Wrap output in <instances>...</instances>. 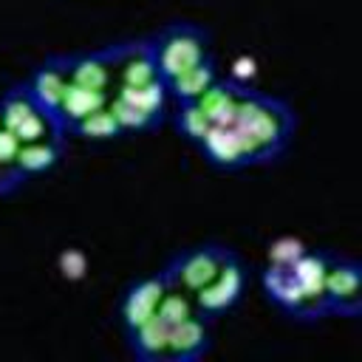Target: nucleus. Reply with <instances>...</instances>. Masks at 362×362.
Instances as JSON below:
<instances>
[{
  "mask_svg": "<svg viewBox=\"0 0 362 362\" xmlns=\"http://www.w3.org/2000/svg\"><path fill=\"white\" fill-rule=\"evenodd\" d=\"M294 124H297L294 110L283 99L266 96L249 85L232 119V127L243 139L249 164H263V161H274L277 156H283L294 133Z\"/></svg>",
  "mask_w": 362,
  "mask_h": 362,
  "instance_id": "nucleus-1",
  "label": "nucleus"
},
{
  "mask_svg": "<svg viewBox=\"0 0 362 362\" xmlns=\"http://www.w3.org/2000/svg\"><path fill=\"white\" fill-rule=\"evenodd\" d=\"M153 62L158 71V79L167 82L175 74L198 65L201 59L212 57V31L201 23L189 20H173L147 34Z\"/></svg>",
  "mask_w": 362,
  "mask_h": 362,
  "instance_id": "nucleus-2",
  "label": "nucleus"
},
{
  "mask_svg": "<svg viewBox=\"0 0 362 362\" xmlns=\"http://www.w3.org/2000/svg\"><path fill=\"white\" fill-rule=\"evenodd\" d=\"M246 286H249V269H246L243 257L232 249L226 255V260L221 263L218 274L209 283H204L201 288H195L189 294V300H192L195 311L212 322L240 303V297L246 294Z\"/></svg>",
  "mask_w": 362,
  "mask_h": 362,
  "instance_id": "nucleus-3",
  "label": "nucleus"
},
{
  "mask_svg": "<svg viewBox=\"0 0 362 362\" xmlns=\"http://www.w3.org/2000/svg\"><path fill=\"white\" fill-rule=\"evenodd\" d=\"M232 249L223 246V243H215V240H206V243H198V246H187V249H178L161 269V277L170 288H178L184 294H192L195 288H201L204 283H209L221 263L226 260Z\"/></svg>",
  "mask_w": 362,
  "mask_h": 362,
  "instance_id": "nucleus-4",
  "label": "nucleus"
},
{
  "mask_svg": "<svg viewBox=\"0 0 362 362\" xmlns=\"http://www.w3.org/2000/svg\"><path fill=\"white\" fill-rule=\"evenodd\" d=\"M362 269L354 257L331 252L328 272H325V303L328 317L356 320L362 311Z\"/></svg>",
  "mask_w": 362,
  "mask_h": 362,
  "instance_id": "nucleus-5",
  "label": "nucleus"
},
{
  "mask_svg": "<svg viewBox=\"0 0 362 362\" xmlns=\"http://www.w3.org/2000/svg\"><path fill=\"white\" fill-rule=\"evenodd\" d=\"M68 82L113 93L116 90V74L110 59V45L88 48V51H71V54H54Z\"/></svg>",
  "mask_w": 362,
  "mask_h": 362,
  "instance_id": "nucleus-6",
  "label": "nucleus"
},
{
  "mask_svg": "<svg viewBox=\"0 0 362 362\" xmlns=\"http://www.w3.org/2000/svg\"><path fill=\"white\" fill-rule=\"evenodd\" d=\"M107 45H110L116 88H139V85H150L158 79L147 37H133V40L107 42Z\"/></svg>",
  "mask_w": 362,
  "mask_h": 362,
  "instance_id": "nucleus-7",
  "label": "nucleus"
},
{
  "mask_svg": "<svg viewBox=\"0 0 362 362\" xmlns=\"http://www.w3.org/2000/svg\"><path fill=\"white\" fill-rule=\"evenodd\" d=\"M260 283L269 303H274L288 320L305 322V294L297 274L291 272V263H266Z\"/></svg>",
  "mask_w": 362,
  "mask_h": 362,
  "instance_id": "nucleus-8",
  "label": "nucleus"
},
{
  "mask_svg": "<svg viewBox=\"0 0 362 362\" xmlns=\"http://www.w3.org/2000/svg\"><path fill=\"white\" fill-rule=\"evenodd\" d=\"M164 291H167V283H164L161 272L133 280L122 291V300H119V322H122V328L124 331H133L144 320H150L156 314L158 300L164 297Z\"/></svg>",
  "mask_w": 362,
  "mask_h": 362,
  "instance_id": "nucleus-9",
  "label": "nucleus"
},
{
  "mask_svg": "<svg viewBox=\"0 0 362 362\" xmlns=\"http://www.w3.org/2000/svg\"><path fill=\"white\" fill-rule=\"evenodd\" d=\"M209 348H212L209 320H204L201 314H192V317L170 325L164 362H195V359L206 356Z\"/></svg>",
  "mask_w": 362,
  "mask_h": 362,
  "instance_id": "nucleus-10",
  "label": "nucleus"
},
{
  "mask_svg": "<svg viewBox=\"0 0 362 362\" xmlns=\"http://www.w3.org/2000/svg\"><path fill=\"white\" fill-rule=\"evenodd\" d=\"M198 150L204 153V158L212 167H221V170L249 167L243 139H240V133L232 124H209L206 133L198 141Z\"/></svg>",
  "mask_w": 362,
  "mask_h": 362,
  "instance_id": "nucleus-11",
  "label": "nucleus"
},
{
  "mask_svg": "<svg viewBox=\"0 0 362 362\" xmlns=\"http://www.w3.org/2000/svg\"><path fill=\"white\" fill-rule=\"evenodd\" d=\"M25 88H28L31 99H34L45 113H51V116L57 119V110H59L62 93H65V88H68V76L62 74V68H59V62H57V57H54V54H51V57H45V59H42V62L28 74Z\"/></svg>",
  "mask_w": 362,
  "mask_h": 362,
  "instance_id": "nucleus-12",
  "label": "nucleus"
},
{
  "mask_svg": "<svg viewBox=\"0 0 362 362\" xmlns=\"http://www.w3.org/2000/svg\"><path fill=\"white\" fill-rule=\"evenodd\" d=\"M243 90H246V85H240L238 79H223V76H218L195 102H198V107L206 113V119H209L212 124H232Z\"/></svg>",
  "mask_w": 362,
  "mask_h": 362,
  "instance_id": "nucleus-13",
  "label": "nucleus"
},
{
  "mask_svg": "<svg viewBox=\"0 0 362 362\" xmlns=\"http://www.w3.org/2000/svg\"><path fill=\"white\" fill-rule=\"evenodd\" d=\"M124 339H127V348H130L133 359H139V362H164V351H167V339H170V322L161 320L158 314H153L139 328L124 331Z\"/></svg>",
  "mask_w": 362,
  "mask_h": 362,
  "instance_id": "nucleus-14",
  "label": "nucleus"
},
{
  "mask_svg": "<svg viewBox=\"0 0 362 362\" xmlns=\"http://www.w3.org/2000/svg\"><path fill=\"white\" fill-rule=\"evenodd\" d=\"M107 99H110V93H105V90H93V88H82V85L68 82L62 102H59V110H57V124L68 133L76 122H82L85 116L105 107Z\"/></svg>",
  "mask_w": 362,
  "mask_h": 362,
  "instance_id": "nucleus-15",
  "label": "nucleus"
},
{
  "mask_svg": "<svg viewBox=\"0 0 362 362\" xmlns=\"http://www.w3.org/2000/svg\"><path fill=\"white\" fill-rule=\"evenodd\" d=\"M218 76H221V74H218L215 57H206V59H201L198 65H192V68L175 74L173 79H167V82H164V90H167V96H170L173 102H195Z\"/></svg>",
  "mask_w": 362,
  "mask_h": 362,
  "instance_id": "nucleus-16",
  "label": "nucleus"
},
{
  "mask_svg": "<svg viewBox=\"0 0 362 362\" xmlns=\"http://www.w3.org/2000/svg\"><path fill=\"white\" fill-rule=\"evenodd\" d=\"M62 156H65V136H51L23 144L17 156V167L25 173V178H34L40 173L54 170L62 161Z\"/></svg>",
  "mask_w": 362,
  "mask_h": 362,
  "instance_id": "nucleus-17",
  "label": "nucleus"
},
{
  "mask_svg": "<svg viewBox=\"0 0 362 362\" xmlns=\"http://www.w3.org/2000/svg\"><path fill=\"white\" fill-rule=\"evenodd\" d=\"M37 110H42V107L31 99V93H28V88H25V79L8 85V88L0 93V124H3L6 130H17V127H20L28 116H34Z\"/></svg>",
  "mask_w": 362,
  "mask_h": 362,
  "instance_id": "nucleus-18",
  "label": "nucleus"
},
{
  "mask_svg": "<svg viewBox=\"0 0 362 362\" xmlns=\"http://www.w3.org/2000/svg\"><path fill=\"white\" fill-rule=\"evenodd\" d=\"M107 107L116 116V122H119V127H122L124 136H130V133H153L164 122V113H153V110L136 107V105H130L127 99H122L116 93L107 99Z\"/></svg>",
  "mask_w": 362,
  "mask_h": 362,
  "instance_id": "nucleus-19",
  "label": "nucleus"
},
{
  "mask_svg": "<svg viewBox=\"0 0 362 362\" xmlns=\"http://www.w3.org/2000/svg\"><path fill=\"white\" fill-rule=\"evenodd\" d=\"M68 136L105 141V139H119V136H124V133H122V127H119L116 116L110 113V107L105 105V107H99L96 113H90V116H85L82 122H76V124L68 130Z\"/></svg>",
  "mask_w": 362,
  "mask_h": 362,
  "instance_id": "nucleus-20",
  "label": "nucleus"
},
{
  "mask_svg": "<svg viewBox=\"0 0 362 362\" xmlns=\"http://www.w3.org/2000/svg\"><path fill=\"white\" fill-rule=\"evenodd\" d=\"M173 124L178 130V136H184L187 141L198 144L201 136L206 133V127L212 124L206 119V113L198 107V102H175V113H173Z\"/></svg>",
  "mask_w": 362,
  "mask_h": 362,
  "instance_id": "nucleus-21",
  "label": "nucleus"
},
{
  "mask_svg": "<svg viewBox=\"0 0 362 362\" xmlns=\"http://www.w3.org/2000/svg\"><path fill=\"white\" fill-rule=\"evenodd\" d=\"M305 246L294 238H277L274 243H269V263H291Z\"/></svg>",
  "mask_w": 362,
  "mask_h": 362,
  "instance_id": "nucleus-22",
  "label": "nucleus"
},
{
  "mask_svg": "<svg viewBox=\"0 0 362 362\" xmlns=\"http://www.w3.org/2000/svg\"><path fill=\"white\" fill-rule=\"evenodd\" d=\"M20 147H23V141H20L11 130H6V127L0 124V167H17Z\"/></svg>",
  "mask_w": 362,
  "mask_h": 362,
  "instance_id": "nucleus-23",
  "label": "nucleus"
},
{
  "mask_svg": "<svg viewBox=\"0 0 362 362\" xmlns=\"http://www.w3.org/2000/svg\"><path fill=\"white\" fill-rule=\"evenodd\" d=\"M28 178H25V173L20 170V167H0V195H6V192H14L17 187H23Z\"/></svg>",
  "mask_w": 362,
  "mask_h": 362,
  "instance_id": "nucleus-24",
  "label": "nucleus"
}]
</instances>
